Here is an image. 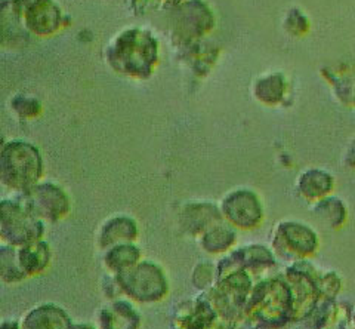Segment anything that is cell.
Returning <instances> with one entry per match:
<instances>
[{"instance_id": "1", "label": "cell", "mask_w": 355, "mask_h": 329, "mask_svg": "<svg viewBox=\"0 0 355 329\" xmlns=\"http://www.w3.org/2000/svg\"><path fill=\"white\" fill-rule=\"evenodd\" d=\"M3 181L15 189H27L40 174L37 151L27 144H10L3 151Z\"/></svg>"}, {"instance_id": "2", "label": "cell", "mask_w": 355, "mask_h": 329, "mask_svg": "<svg viewBox=\"0 0 355 329\" xmlns=\"http://www.w3.org/2000/svg\"><path fill=\"white\" fill-rule=\"evenodd\" d=\"M39 217L30 211L28 206L15 202H2V233L12 245H24L30 240L37 239L42 227Z\"/></svg>"}, {"instance_id": "3", "label": "cell", "mask_w": 355, "mask_h": 329, "mask_svg": "<svg viewBox=\"0 0 355 329\" xmlns=\"http://www.w3.org/2000/svg\"><path fill=\"white\" fill-rule=\"evenodd\" d=\"M27 206L36 217L55 221L69 210V201L61 189L52 184H43L31 192Z\"/></svg>"}]
</instances>
